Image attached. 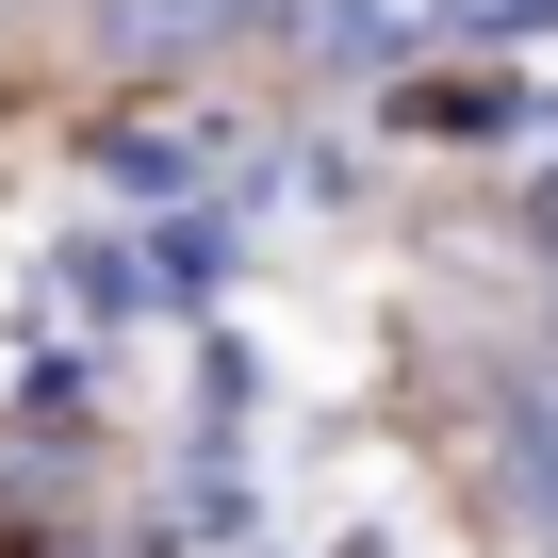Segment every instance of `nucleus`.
<instances>
[{
    "mask_svg": "<svg viewBox=\"0 0 558 558\" xmlns=\"http://www.w3.org/2000/svg\"><path fill=\"white\" fill-rule=\"evenodd\" d=\"M296 66H329V83H395V66H444V50H476V0H296Z\"/></svg>",
    "mask_w": 558,
    "mask_h": 558,
    "instance_id": "obj_1",
    "label": "nucleus"
},
{
    "mask_svg": "<svg viewBox=\"0 0 558 558\" xmlns=\"http://www.w3.org/2000/svg\"><path fill=\"white\" fill-rule=\"evenodd\" d=\"M296 0H99V34L132 50V66H197V50H230V34H279Z\"/></svg>",
    "mask_w": 558,
    "mask_h": 558,
    "instance_id": "obj_2",
    "label": "nucleus"
},
{
    "mask_svg": "<svg viewBox=\"0 0 558 558\" xmlns=\"http://www.w3.org/2000/svg\"><path fill=\"white\" fill-rule=\"evenodd\" d=\"M509 493L542 509V542H558V362H525L509 378Z\"/></svg>",
    "mask_w": 558,
    "mask_h": 558,
    "instance_id": "obj_3",
    "label": "nucleus"
},
{
    "mask_svg": "<svg viewBox=\"0 0 558 558\" xmlns=\"http://www.w3.org/2000/svg\"><path fill=\"white\" fill-rule=\"evenodd\" d=\"M525 246H542V263H558V148H542V165H525Z\"/></svg>",
    "mask_w": 558,
    "mask_h": 558,
    "instance_id": "obj_4",
    "label": "nucleus"
},
{
    "mask_svg": "<svg viewBox=\"0 0 558 558\" xmlns=\"http://www.w3.org/2000/svg\"><path fill=\"white\" fill-rule=\"evenodd\" d=\"M476 34H558V0H476Z\"/></svg>",
    "mask_w": 558,
    "mask_h": 558,
    "instance_id": "obj_5",
    "label": "nucleus"
}]
</instances>
